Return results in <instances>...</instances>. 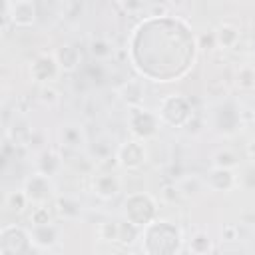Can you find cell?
I'll return each instance as SVG.
<instances>
[{"instance_id":"1","label":"cell","mask_w":255,"mask_h":255,"mask_svg":"<svg viewBox=\"0 0 255 255\" xmlns=\"http://www.w3.org/2000/svg\"><path fill=\"white\" fill-rule=\"evenodd\" d=\"M141 249L145 255H177L181 249V231L165 219L151 221L143 227Z\"/></svg>"},{"instance_id":"2","label":"cell","mask_w":255,"mask_h":255,"mask_svg":"<svg viewBox=\"0 0 255 255\" xmlns=\"http://www.w3.org/2000/svg\"><path fill=\"white\" fill-rule=\"evenodd\" d=\"M155 201L147 195V193H131L128 195L126 203H124V213H126V219L133 225H137L139 229L141 227H147L153 217H155Z\"/></svg>"},{"instance_id":"3","label":"cell","mask_w":255,"mask_h":255,"mask_svg":"<svg viewBox=\"0 0 255 255\" xmlns=\"http://www.w3.org/2000/svg\"><path fill=\"white\" fill-rule=\"evenodd\" d=\"M30 231L18 225H6L0 231V255H30L32 251Z\"/></svg>"},{"instance_id":"4","label":"cell","mask_w":255,"mask_h":255,"mask_svg":"<svg viewBox=\"0 0 255 255\" xmlns=\"http://www.w3.org/2000/svg\"><path fill=\"white\" fill-rule=\"evenodd\" d=\"M157 116L163 124L173 126V128L185 126L193 118L191 106L183 96H165L159 102V114Z\"/></svg>"},{"instance_id":"5","label":"cell","mask_w":255,"mask_h":255,"mask_svg":"<svg viewBox=\"0 0 255 255\" xmlns=\"http://www.w3.org/2000/svg\"><path fill=\"white\" fill-rule=\"evenodd\" d=\"M159 116L149 112V110H141V108H131L129 110V116H128V124H129V129L131 133L137 137V139H149L157 133V128H159Z\"/></svg>"},{"instance_id":"6","label":"cell","mask_w":255,"mask_h":255,"mask_svg":"<svg viewBox=\"0 0 255 255\" xmlns=\"http://www.w3.org/2000/svg\"><path fill=\"white\" fill-rule=\"evenodd\" d=\"M116 159L126 169H139L147 159V149L141 139H129L118 147Z\"/></svg>"},{"instance_id":"7","label":"cell","mask_w":255,"mask_h":255,"mask_svg":"<svg viewBox=\"0 0 255 255\" xmlns=\"http://www.w3.org/2000/svg\"><path fill=\"white\" fill-rule=\"evenodd\" d=\"M24 193H26L28 201H32L36 205H44L52 197V193H54L52 179L48 175H44V173H34L32 177L26 179Z\"/></svg>"},{"instance_id":"8","label":"cell","mask_w":255,"mask_h":255,"mask_svg":"<svg viewBox=\"0 0 255 255\" xmlns=\"http://www.w3.org/2000/svg\"><path fill=\"white\" fill-rule=\"evenodd\" d=\"M4 10L10 16V24L20 26V28H28L36 22L38 16V8L34 2L30 0H20V2H6Z\"/></svg>"},{"instance_id":"9","label":"cell","mask_w":255,"mask_h":255,"mask_svg":"<svg viewBox=\"0 0 255 255\" xmlns=\"http://www.w3.org/2000/svg\"><path fill=\"white\" fill-rule=\"evenodd\" d=\"M58 72H60V66H58V62H56V58H54L52 54H42V56H38V58L32 62V66H30V76H32L36 82H40V84L52 82V80L58 76Z\"/></svg>"},{"instance_id":"10","label":"cell","mask_w":255,"mask_h":255,"mask_svg":"<svg viewBox=\"0 0 255 255\" xmlns=\"http://www.w3.org/2000/svg\"><path fill=\"white\" fill-rule=\"evenodd\" d=\"M92 189L102 199H112L120 191V179L114 173H98L92 177Z\"/></svg>"},{"instance_id":"11","label":"cell","mask_w":255,"mask_h":255,"mask_svg":"<svg viewBox=\"0 0 255 255\" xmlns=\"http://www.w3.org/2000/svg\"><path fill=\"white\" fill-rule=\"evenodd\" d=\"M60 141L62 145L70 147V149H78L84 141H86V135H84V129L80 124L76 122H68L60 128Z\"/></svg>"},{"instance_id":"12","label":"cell","mask_w":255,"mask_h":255,"mask_svg":"<svg viewBox=\"0 0 255 255\" xmlns=\"http://www.w3.org/2000/svg\"><path fill=\"white\" fill-rule=\"evenodd\" d=\"M30 235H32L34 245H38V247H42V249L54 247L56 241H58V229H56L52 223H46V225H32Z\"/></svg>"},{"instance_id":"13","label":"cell","mask_w":255,"mask_h":255,"mask_svg":"<svg viewBox=\"0 0 255 255\" xmlns=\"http://www.w3.org/2000/svg\"><path fill=\"white\" fill-rule=\"evenodd\" d=\"M54 58H56L60 70H64V72H74L78 68V64H80V52H78L76 46H70V44L58 48Z\"/></svg>"},{"instance_id":"14","label":"cell","mask_w":255,"mask_h":255,"mask_svg":"<svg viewBox=\"0 0 255 255\" xmlns=\"http://www.w3.org/2000/svg\"><path fill=\"white\" fill-rule=\"evenodd\" d=\"M207 185L215 191H229L235 185V175L231 169H217L213 167L207 175Z\"/></svg>"},{"instance_id":"15","label":"cell","mask_w":255,"mask_h":255,"mask_svg":"<svg viewBox=\"0 0 255 255\" xmlns=\"http://www.w3.org/2000/svg\"><path fill=\"white\" fill-rule=\"evenodd\" d=\"M120 96L124 102H128V106L131 108H139L141 100H143V86L139 80H128L126 84L120 86Z\"/></svg>"},{"instance_id":"16","label":"cell","mask_w":255,"mask_h":255,"mask_svg":"<svg viewBox=\"0 0 255 255\" xmlns=\"http://www.w3.org/2000/svg\"><path fill=\"white\" fill-rule=\"evenodd\" d=\"M215 42H217V46L231 50L239 42V30L235 26H231V24H221L217 28V32H215Z\"/></svg>"},{"instance_id":"17","label":"cell","mask_w":255,"mask_h":255,"mask_svg":"<svg viewBox=\"0 0 255 255\" xmlns=\"http://www.w3.org/2000/svg\"><path fill=\"white\" fill-rule=\"evenodd\" d=\"M38 173H44V175H48V177H52L58 169H60V155L58 153H54V151H44L42 155H40V159H38Z\"/></svg>"},{"instance_id":"18","label":"cell","mask_w":255,"mask_h":255,"mask_svg":"<svg viewBox=\"0 0 255 255\" xmlns=\"http://www.w3.org/2000/svg\"><path fill=\"white\" fill-rule=\"evenodd\" d=\"M189 251L193 255H207L211 251V239L205 231H197L193 233L191 241H189Z\"/></svg>"},{"instance_id":"19","label":"cell","mask_w":255,"mask_h":255,"mask_svg":"<svg viewBox=\"0 0 255 255\" xmlns=\"http://www.w3.org/2000/svg\"><path fill=\"white\" fill-rule=\"evenodd\" d=\"M90 54L96 58V60H108L112 54H114V48L108 40L104 38H94L90 42Z\"/></svg>"},{"instance_id":"20","label":"cell","mask_w":255,"mask_h":255,"mask_svg":"<svg viewBox=\"0 0 255 255\" xmlns=\"http://www.w3.org/2000/svg\"><path fill=\"white\" fill-rule=\"evenodd\" d=\"M235 84H237V88H241V90H253V88H255V68L243 66V68L237 72V76H235Z\"/></svg>"},{"instance_id":"21","label":"cell","mask_w":255,"mask_h":255,"mask_svg":"<svg viewBox=\"0 0 255 255\" xmlns=\"http://www.w3.org/2000/svg\"><path fill=\"white\" fill-rule=\"evenodd\" d=\"M26 203H28V197H26L24 189H22V191H10V193L6 195V207H8L10 211L20 213V211L26 207Z\"/></svg>"},{"instance_id":"22","label":"cell","mask_w":255,"mask_h":255,"mask_svg":"<svg viewBox=\"0 0 255 255\" xmlns=\"http://www.w3.org/2000/svg\"><path fill=\"white\" fill-rule=\"evenodd\" d=\"M58 209H60V213H62L66 219H76V217L80 215V203L74 201V199H70V197L58 199Z\"/></svg>"},{"instance_id":"23","label":"cell","mask_w":255,"mask_h":255,"mask_svg":"<svg viewBox=\"0 0 255 255\" xmlns=\"http://www.w3.org/2000/svg\"><path fill=\"white\" fill-rule=\"evenodd\" d=\"M235 163H237V157H235L229 149L217 151V153L213 155V167H217V169H231Z\"/></svg>"},{"instance_id":"24","label":"cell","mask_w":255,"mask_h":255,"mask_svg":"<svg viewBox=\"0 0 255 255\" xmlns=\"http://www.w3.org/2000/svg\"><path fill=\"white\" fill-rule=\"evenodd\" d=\"M139 237V227L133 223H120V241L124 245H131Z\"/></svg>"},{"instance_id":"25","label":"cell","mask_w":255,"mask_h":255,"mask_svg":"<svg viewBox=\"0 0 255 255\" xmlns=\"http://www.w3.org/2000/svg\"><path fill=\"white\" fill-rule=\"evenodd\" d=\"M100 237L104 241H120V223L116 221H106L100 225Z\"/></svg>"},{"instance_id":"26","label":"cell","mask_w":255,"mask_h":255,"mask_svg":"<svg viewBox=\"0 0 255 255\" xmlns=\"http://www.w3.org/2000/svg\"><path fill=\"white\" fill-rule=\"evenodd\" d=\"M38 100H40L44 106H56V104L60 102V94H58L52 86H42V88H40V96H38Z\"/></svg>"},{"instance_id":"27","label":"cell","mask_w":255,"mask_h":255,"mask_svg":"<svg viewBox=\"0 0 255 255\" xmlns=\"http://www.w3.org/2000/svg\"><path fill=\"white\" fill-rule=\"evenodd\" d=\"M30 221H32V225H46V223H52L50 213H48V207H44V205L34 207V211H32V215H30Z\"/></svg>"},{"instance_id":"28","label":"cell","mask_w":255,"mask_h":255,"mask_svg":"<svg viewBox=\"0 0 255 255\" xmlns=\"http://www.w3.org/2000/svg\"><path fill=\"white\" fill-rule=\"evenodd\" d=\"M223 239L235 241V239H237V227H235V225H225V227H223Z\"/></svg>"},{"instance_id":"29","label":"cell","mask_w":255,"mask_h":255,"mask_svg":"<svg viewBox=\"0 0 255 255\" xmlns=\"http://www.w3.org/2000/svg\"><path fill=\"white\" fill-rule=\"evenodd\" d=\"M163 195H165L169 201H175V197H177V189L169 185V187H165V189H163Z\"/></svg>"},{"instance_id":"30","label":"cell","mask_w":255,"mask_h":255,"mask_svg":"<svg viewBox=\"0 0 255 255\" xmlns=\"http://www.w3.org/2000/svg\"><path fill=\"white\" fill-rule=\"evenodd\" d=\"M247 149H249V155H255V141H251Z\"/></svg>"},{"instance_id":"31","label":"cell","mask_w":255,"mask_h":255,"mask_svg":"<svg viewBox=\"0 0 255 255\" xmlns=\"http://www.w3.org/2000/svg\"><path fill=\"white\" fill-rule=\"evenodd\" d=\"M128 255H131V253H128Z\"/></svg>"}]
</instances>
